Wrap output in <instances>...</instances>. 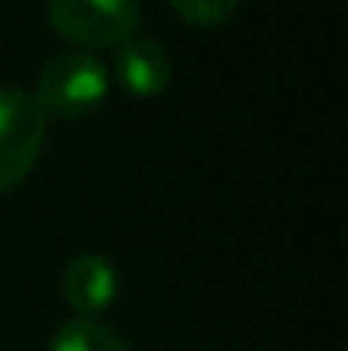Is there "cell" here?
<instances>
[{"mask_svg":"<svg viewBox=\"0 0 348 351\" xmlns=\"http://www.w3.org/2000/svg\"><path fill=\"white\" fill-rule=\"evenodd\" d=\"M48 24L82 48H119L140 27L137 0H48Z\"/></svg>","mask_w":348,"mask_h":351,"instance_id":"2","label":"cell"},{"mask_svg":"<svg viewBox=\"0 0 348 351\" xmlns=\"http://www.w3.org/2000/svg\"><path fill=\"white\" fill-rule=\"evenodd\" d=\"M48 117L34 96L21 89H0V195L17 188L41 157Z\"/></svg>","mask_w":348,"mask_h":351,"instance_id":"3","label":"cell"},{"mask_svg":"<svg viewBox=\"0 0 348 351\" xmlns=\"http://www.w3.org/2000/svg\"><path fill=\"white\" fill-rule=\"evenodd\" d=\"M119 290L113 263L100 252H79L62 276V293L79 317H96L110 311Z\"/></svg>","mask_w":348,"mask_h":351,"instance_id":"4","label":"cell"},{"mask_svg":"<svg viewBox=\"0 0 348 351\" xmlns=\"http://www.w3.org/2000/svg\"><path fill=\"white\" fill-rule=\"evenodd\" d=\"M48 351H130V345L96 317H72L55 331Z\"/></svg>","mask_w":348,"mask_h":351,"instance_id":"6","label":"cell"},{"mask_svg":"<svg viewBox=\"0 0 348 351\" xmlns=\"http://www.w3.org/2000/svg\"><path fill=\"white\" fill-rule=\"evenodd\" d=\"M116 79L137 99L161 96L171 82V58H167L164 45H157L150 38L123 41L116 51Z\"/></svg>","mask_w":348,"mask_h":351,"instance_id":"5","label":"cell"},{"mask_svg":"<svg viewBox=\"0 0 348 351\" xmlns=\"http://www.w3.org/2000/svg\"><path fill=\"white\" fill-rule=\"evenodd\" d=\"M106 93H110L106 65L89 51H69V55L51 58L41 69L34 103L45 117L79 119L96 113V106L106 99Z\"/></svg>","mask_w":348,"mask_h":351,"instance_id":"1","label":"cell"},{"mask_svg":"<svg viewBox=\"0 0 348 351\" xmlns=\"http://www.w3.org/2000/svg\"><path fill=\"white\" fill-rule=\"evenodd\" d=\"M171 10L195 24V27H212V24H222L226 17H232V10L239 7V0H167Z\"/></svg>","mask_w":348,"mask_h":351,"instance_id":"7","label":"cell"}]
</instances>
